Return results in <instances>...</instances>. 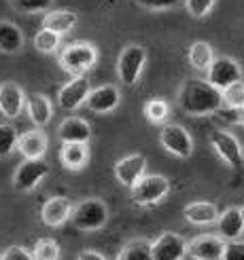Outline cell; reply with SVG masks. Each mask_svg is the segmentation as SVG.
Returning a JSON list of instances; mask_svg holds the SVG:
<instances>
[{"label":"cell","instance_id":"1","mask_svg":"<svg viewBox=\"0 0 244 260\" xmlns=\"http://www.w3.org/2000/svg\"><path fill=\"white\" fill-rule=\"evenodd\" d=\"M223 106V91L202 79H187L178 91V108L189 116H206Z\"/></svg>","mask_w":244,"mask_h":260},{"label":"cell","instance_id":"2","mask_svg":"<svg viewBox=\"0 0 244 260\" xmlns=\"http://www.w3.org/2000/svg\"><path fill=\"white\" fill-rule=\"evenodd\" d=\"M98 61V49L92 43L76 41L70 43L60 53V66L72 76H83L87 70H92Z\"/></svg>","mask_w":244,"mask_h":260},{"label":"cell","instance_id":"3","mask_svg":"<svg viewBox=\"0 0 244 260\" xmlns=\"http://www.w3.org/2000/svg\"><path fill=\"white\" fill-rule=\"evenodd\" d=\"M109 220V207L104 201H100L96 197L92 199H85L79 205H74L72 216H70V222L74 229L79 231H100L102 226L106 224Z\"/></svg>","mask_w":244,"mask_h":260},{"label":"cell","instance_id":"4","mask_svg":"<svg viewBox=\"0 0 244 260\" xmlns=\"http://www.w3.org/2000/svg\"><path fill=\"white\" fill-rule=\"evenodd\" d=\"M170 192V180L161 174H149L145 178H140V182L132 188V201L136 205H155L159 203L166 194Z\"/></svg>","mask_w":244,"mask_h":260},{"label":"cell","instance_id":"5","mask_svg":"<svg viewBox=\"0 0 244 260\" xmlns=\"http://www.w3.org/2000/svg\"><path fill=\"white\" fill-rule=\"evenodd\" d=\"M147 63V51L140 45H127L117 59V74L123 85L132 87L138 83L143 68Z\"/></svg>","mask_w":244,"mask_h":260},{"label":"cell","instance_id":"6","mask_svg":"<svg viewBox=\"0 0 244 260\" xmlns=\"http://www.w3.org/2000/svg\"><path fill=\"white\" fill-rule=\"evenodd\" d=\"M159 144L178 159H189L194 154V140L183 125L168 123L159 132Z\"/></svg>","mask_w":244,"mask_h":260},{"label":"cell","instance_id":"7","mask_svg":"<svg viewBox=\"0 0 244 260\" xmlns=\"http://www.w3.org/2000/svg\"><path fill=\"white\" fill-rule=\"evenodd\" d=\"M206 81L214 85L216 89H227L229 85L242 81V66L229 55H219L214 57L212 66L206 72Z\"/></svg>","mask_w":244,"mask_h":260},{"label":"cell","instance_id":"8","mask_svg":"<svg viewBox=\"0 0 244 260\" xmlns=\"http://www.w3.org/2000/svg\"><path fill=\"white\" fill-rule=\"evenodd\" d=\"M49 174V165L45 159H23L13 176V184L21 192H30L41 184V180Z\"/></svg>","mask_w":244,"mask_h":260},{"label":"cell","instance_id":"9","mask_svg":"<svg viewBox=\"0 0 244 260\" xmlns=\"http://www.w3.org/2000/svg\"><path fill=\"white\" fill-rule=\"evenodd\" d=\"M210 146L214 148V152L229 165V167H242L244 163V152H242V144L238 142V138L229 132H212L210 134Z\"/></svg>","mask_w":244,"mask_h":260},{"label":"cell","instance_id":"10","mask_svg":"<svg viewBox=\"0 0 244 260\" xmlns=\"http://www.w3.org/2000/svg\"><path fill=\"white\" fill-rule=\"evenodd\" d=\"M151 243H153V260H183L189 250V243L185 241V237L172 231H164Z\"/></svg>","mask_w":244,"mask_h":260},{"label":"cell","instance_id":"11","mask_svg":"<svg viewBox=\"0 0 244 260\" xmlns=\"http://www.w3.org/2000/svg\"><path fill=\"white\" fill-rule=\"evenodd\" d=\"M227 241L221 235H200L189 241L187 256L194 260H223Z\"/></svg>","mask_w":244,"mask_h":260},{"label":"cell","instance_id":"12","mask_svg":"<svg viewBox=\"0 0 244 260\" xmlns=\"http://www.w3.org/2000/svg\"><path fill=\"white\" fill-rule=\"evenodd\" d=\"M147 172V157L145 154H127L115 163V178L125 188H134L140 178H145Z\"/></svg>","mask_w":244,"mask_h":260},{"label":"cell","instance_id":"13","mask_svg":"<svg viewBox=\"0 0 244 260\" xmlns=\"http://www.w3.org/2000/svg\"><path fill=\"white\" fill-rule=\"evenodd\" d=\"M89 93H92L89 81L85 79V76H74V79H70L66 85L60 89L58 104H60V108H64V110H76L87 102Z\"/></svg>","mask_w":244,"mask_h":260},{"label":"cell","instance_id":"14","mask_svg":"<svg viewBox=\"0 0 244 260\" xmlns=\"http://www.w3.org/2000/svg\"><path fill=\"white\" fill-rule=\"evenodd\" d=\"M216 231L225 241H238L244 233V207H227L216 220Z\"/></svg>","mask_w":244,"mask_h":260},{"label":"cell","instance_id":"15","mask_svg":"<svg viewBox=\"0 0 244 260\" xmlns=\"http://www.w3.org/2000/svg\"><path fill=\"white\" fill-rule=\"evenodd\" d=\"M119 89L115 85H100L96 89H92V93L87 98V108L96 112V114H106V112H113L115 108L119 106Z\"/></svg>","mask_w":244,"mask_h":260},{"label":"cell","instance_id":"16","mask_svg":"<svg viewBox=\"0 0 244 260\" xmlns=\"http://www.w3.org/2000/svg\"><path fill=\"white\" fill-rule=\"evenodd\" d=\"M58 138L62 144H87L92 138V127L79 116H68L58 127Z\"/></svg>","mask_w":244,"mask_h":260},{"label":"cell","instance_id":"17","mask_svg":"<svg viewBox=\"0 0 244 260\" xmlns=\"http://www.w3.org/2000/svg\"><path fill=\"white\" fill-rule=\"evenodd\" d=\"M25 100H28V95L23 93V89L17 83L0 85V112H3L7 119H15V116L21 114Z\"/></svg>","mask_w":244,"mask_h":260},{"label":"cell","instance_id":"18","mask_svg":"<svg viewBox=\"0 0 244 260\" xmlns=\"http://www.w3.org/2000/svg\"><path fill=\"white\" fill-rule=\"evenodd\" d=\"M72 203L66 197H51L41 207V220L47 226H62L72 216Z\"/></svg>","mask_w":244,"mask_h":260},{"label":"cell","instance_id":"19","mask_svg":"<svg viewBox=\"0 0 244 260\" xmlns=\"http://www.w3.org/2000/svg\"><path fill=\"white\" fill-rule=\"evenodd\" d=\"M183 216L189 224L206 226V224H214L216 220H219L221 212H219V207L210 201H191L183 207Z\"/></svg>","mask_w":244,"mask_h":260},{"label":"cell","instance_id":"20","mask_svg":"<svg viewBox=\"0 0 244 260\" xmlns=\"http://www.w3.org/2000/svg\"><path fill=\"white\" fill-rule=\"evenodd\" d=\"M47 146H49L47 134L41 127H36L32 132H25L19 136L17 150L21 152L23 159H43L45 152H47Z\"/></svg>","mask_w":244,"mask_h":260},{"label":"cell","instance_id":"21","mask_svg":"<svg viewBox=\"0 0 244 260\" xmlns=\"http://www.w3.org/2000/svg\"><path fill=\"white\" fill-rule=\"evenodd\" d=\"M25 108H28L30 121L36 127H45L51 121V114H53V108H51L49 98L43 95V93H30L28 100H25Z\"/></svg>","mask_w":244,"mask_h":260},{"label":"cell","instance_id":"22","mask_svg":"<svg viewBox=\"0 0 244 260\" xmlns=\"http://www.w3.org/2000/svg\"><path fill=\"white\" fill-rule=\"evenodd\" d=\"M79 17H76V13L68 11V9H60V11H47V15L43 17V28L47 30H53L58 34H66L70 32Z\"/></svg>","mask_w":244,"mask_h":260},{"label":"cell","instance_id":"23","mask_svg":"<svg viewBox=\"0 0 244 260\" xmlns=\"http://www.w3.org/2000/svg\"><path fill=\"white\" fill-rule=\"evenodd\" d=\"M60 161L66 170H83L89 161V148L87 144H62L60 150Z\"/></svg>","mask_w":244,"mask_h":260},{"label":"cell","instance_id":"24","mask_svg":"<svg viewBox=\"0 0 244 260\" xmlns=\"http://www.w3.org/2000/svg\"><path fill=\"white\" fill-rule=\"evenodd\" d=\"M23 47V34L13 21H0V51L7 55H13L21 51Z\"/></svg>","mask_w":244,"mask_h":260},{"label":"cell","instance_id":"25","mask_svg":"<svg viewBox=\"0 0 244 260\" xmlns=\"http://www.w3.org/2000/svg\"><path fill=\"white\" fill-rule=\"evenodd\" d=\"M214 61V51L206 41H196L189 47V63L198 72H208Z\"/></svg>","mask_w":244,"mask_h":260},{"label":"cell","instance_id":"26","mask_svg":"<svg viewBox=\"0 0 244 260\" xmlns=\"http://www.w3.org/2000/svg\"><path fill=\"white\" fill-rule=\"evenodd\" d=\"M117 260H153V243L147 239H134L119 252Z\"/></svg>","mask_w":244,"mask_h":260},{"label":"cell","instance_id":"27","mask_svg":"<svg viewBox=\"0 0 244 260\" xmlns=\"http://www.w3.org/2000/svg\"><path fill=\"white\" fill-rule=\"evenodd\" d=\"M170 114V106L166 100H159V98H153L145 104V116L153 123V125H159L168 119Z\"/></svg>","mask_w":244,"mask_h":260},{"label":"cell","instance_id":"28","mask_svg":"<svg viewBox=\"0 0 244 260\" xmlns=\"http://www.w3.org/2000/svg\"><path fill=\"white\" fill-rule=\"evenodd\" d=\"M60 36L62 34H58L53 30H47V28L36 32V36H34L36 51H41V53H56L58 47H60Z\"/></svg>","mask_w":244,"mask_h":260},{"label":"cell","instance_id":"29","mask_svg":"<svg viewBox=\"0 0 244 260\" xmlns=\"http://www.w3.org/2000/svg\"><path fill=\"white\" fill-rule=\"evenodd\" d=\"M19 134L13 125H0V159L9 157V154L17 148Z\"/></svg>","mask_w":244,"mask_h":260},{"label":"cell","instance_id":"30","mask_svg":"<svg viewBox=\"0 0 244 260\" xmlns=\"http://www.w3.org/2000/svg\"><path fill=\"white\" fill-rule=\"evenodd\" d=\"M34 260H58L60 258V243L56 239H38L34 245Z\"/></svg>","mask_w":244,"mask_h":260},{"label":"cell","instance_id":"31","mask_svg":"<svg viewBox=\"0 0 244 260\" xmlns=\"http://www.w3.org/2000/svg\"><path fill=\"white\" fill-rule=\"evenodd\" d=\"M223 104L227 108H242L244 106V81L229 85L223 89Z\"/></svg>","mask_w":244,"mask_h":260},{"label":"cell","instance_id":"32","mask_svg":"<svg viewBox=\"0 0 244 260\" xmlns=\"http://www.w3.org/2000/svg\"><path fill=\"white\" fill-rule=\"evenodd\" d=\"M53 0H11V7L19 13H43L49 11Z\"/></svg>","mask_w":244,"mask_h":260},{"label":"cell","instance_id":"33","mask_svg":"<svg viewBox=\"0 0 244 260\" xmlns=\"http://www.w3.org/2000/svg\"><path fill=\"white\" fill-rule=\"evenodd\" d=\"M185 3V9L191 17H196V19H202V17H206L208 13L214 9V3L216 0H183Z\"/></svg>","mask_w":244,"mask_h":260},{"label":"cell","instance_id":"34","mask_svg":"<svg viewBox=\"0 0 244 260\" xmlns=\"http://www.w3.org/2000/svg\"><path fill=\"white\" fill-rule=\"evenodd\" d=\"M134 3L149 11H168L181 5V0H134Z\"/></svg>","mask_w":244,"mask_h":260},{"label":"cell","instance_id":"35","mask_svg":"<svg viewBox=\"0 0 244 260\" xmlns=\"http://www.w3.org/2000/svg\"><path fill=\"white\" fill-rule=\"evenodd\" d=\"M223 260H244V241H227Z\"/></svg>","mask_w":244,"mask_h":260},{"label":"cell","instance_id":"36","mask_svg":"<svg viewBox=\"0 0 244 260\" xmlns=\"http://www.w3.org/2000/svg\"><path fill=\"white\" fill-rule=\"evenodd\" d=\"M3 260H34V254L30 250L21 248V245H13L3 254Z\"/></svg>","mask_w":244,"mask_h":260},{"label":"cell","instance_id":"37","mask_svg":"<svg viewBox=\"0 0 244 260\" xmlns=\"http://www.w3.org/2000/svg\"><path fill=\"white\" fill-rule=\"evenodd\" d=\"M225 119L234 125H242L244 127V106L242 108H227Z\"/></svg>","mask_w":244,"mask_h":260},{"label":"cell","instance_id":"38","mask_svg":"<svg viewBox=\"0 0 244 260\" xmlns=\"http://www.w3.org/2000/svg\"><path fill=\"white\" fill-rule=\"evenodd\" d=\"M76 260H106V256H102L96 250H83V252H79Z\"/></svg>","mask_w":244,"mask_h":260},{"label":"cell","instance_id":"39","mask_svg":"<svg viewBox=\"0 0 244 260\" xmlns=\"http://www.w3.org/2000/svg\"><path fill=\"white\" fill-rule=\"evenodd\" d=\"M0 260H3V256H0Z\"/></svg>","mask_w":244,"mask_h":260}]
</instances>
